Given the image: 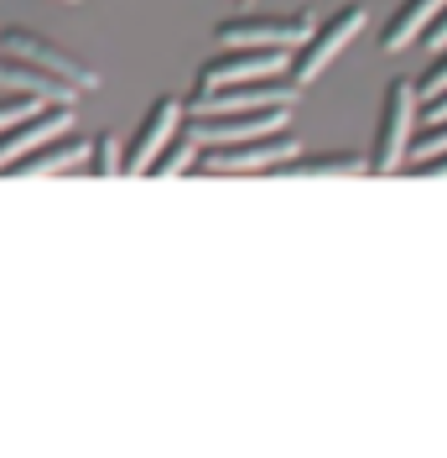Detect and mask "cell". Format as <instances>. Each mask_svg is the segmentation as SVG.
I'll return each instance as SVG.
<instances>
[{"label": "cell", "mask_w": 447, "mask_h": 458, "mask_svg": "<svg viewBox=\"0 0 447 458\" xmlns=\"http://www.w3.org/2000/svg\"><path fill=\"white\" fill-rule=\"evenodd\" d=\"M281 125H291V105L229 110V114H182V131H188L203 151H208V146H229V141H250V136L281 131Z\"/></svg>", "instance_id": "5b68a950"}, {"label": "cell", "mask_w": 447, "mask_h": 458, "mask_svg": "<svg viewBox=\"0 0 447 458\" xmlns=\"http://www.w3.org/2000/svg\"><path fill=\"white\" fill-rule=\"evenodd\" d=\"M421 42H426V47H437V53L447 47V5H443V16H437V21L426 27V37H421Z\"/></svg>", "instance_id": "7402d4cb"}, {"label": "cell", "mask_w": 447, "mask_h": 458, "mask_svg": "<svg viewBox=\"0 0 447 458\" xmlns=\"http://www.w3.org/2000/svg\"><path fill=\"white\" fill-rule=\"evenodd\" d=\"M281 68H291L286 47H224V57L198 68V89H224V84H250V79H271Z\"/></svg>", "instance_id": "ba28073f"}, {"label": "cell", "mask_w": 447, "mask_h": 458, "mask_svg": "<svg viewBox=\"0 0 447 458\" xmlns=\"http://www.w3.org/2000/svg\"><path fill=\"white\" fill-rule=\"evenodd\" d=\"M37 105H47V99H31V94H5V99H0V131H11L16 120H27Z\"/></svg>", "instance_id": "e0dca14e"}, {"label": "cell", "mask_w": 447, "mask_h": 458, "mask_svg": "<svg viewBox=\"0 0 447 458\" xmlns=\"http://www.w3.org/2000/svg\"><path fill=\"white\" fill-rule=\"evenodd\" d=\"M443 5L447 0H401V11H395L391 21H385V31H380V47H385V53H401V47L421 42L426 27L443 16Z\"/></svg>", "instance_id": "4fadbf2b"}, {"label": "cell", "mask_w": 447, "mask_h": 458, "mask_svg": "<svg viewBox=\"0 0 447 458\" xmlns=\"http://www.w3.org/2000/svg\"><path fill=\"white\" fill-rule=\"evenodd\" d=\"M364 21H369V11H364L359 0H354V5H338L328 21H317V27H312V37L297 47V57H291V68H286V73L308 89L312 79H317V73H323V68H328V63H333L354 37H359Z\"/></svg>", "instance_id": "3957f363"}, {"label": "cell", "mask_w": 447, "mask_h": 458, "mask_svg": "<svg viewBox=\"0 0 447 458\" xmlns=\"http://www.w3.org/2000/svg\"><path fill=\"white\" fill-rule=\"evenodd\" d=\"M177 120H182V105H177L172 94H162V99L146 110V120L136 125V136H131V151H125V172H151V162L167 151L172 131H177Z\"/></svg>", "instance_id": "30bf717a"}, {"label": "cell", "mask_w": 447, "mask_h": 458, "mask_svg": "<svg viewBox=\"0 0 447 458\" xmlns=\"http://www.w3.org/2000/svg\"><path fill=\"white\" fill-rule=\"evenodd\" d=\"M437 120H447V89L432 94V99H421V125H437Z\"/></svg>", "instance_id": "44dd1931"}, {"label": "cell", "mask_w": 447, "mask_h": 458, "mask_svg": "<svg viewBox=\"0 0 447 458\" xmlns=\"http://www.w3.org/2000/svg\"><path fill=\"white\" fill-rule=\"evenodd\" d=\"M317 27V16L312 11H297V16H229L214 27L224 47H302Z\"/></svg>", "instance_id": "8992f818"}, {"label": "cell", "mask_w": 447, "mask_h": 458, "mask_svg": "<svg viewBox=\"0 0 447 458\" xmlns=\"http://www.w3.org/2000/svg\"><path fill=\"white\" fill-rule=\"evenodd\" d=\"M198 162H203V146L182 131V136H177V141H167V151L151 162V177H182V172H193Z\"/></svg>", "instance_id": "9a60e30c"}, {"label": "cell", "mask_w": 447, "mask_h": 458, "mask_svg": "<svg viewBox=\"0 0 447 458\" xmlns=\"http://www.w3.org/2000/svg\"><path fill=\"white\" fill-rule=\"evenodd\" d=\"M0 53L27 57V63H37V68H47V73H57L63 84H73L79 94H89V89H99V68H89V63H84L79 53L57 47V42H47V37H37V31L0 27Z\"/></svg>", "instance_id": "52a82bcc"}, {"label": "cell", "mask_w": 447, "mask_h": 458, "mask_svg": "<svg viewBox=\"0 0 447 458\" xmlns=\"http://www.w3.org/2000/svg\"><path fill=\"white\" fill-rule=\"evenodd\" d=\"M417 120H421V89L411 79L385 84V94H380V125H375V146H369V172L391 177V172L411 167Z\"/></svg>", "instance_id": "6da1fadb"}, {"label": "cell", "mask_w": 447, "mask_h": 458, "mask_svg": "<svg viewBox=\"0 0 447 458\" xmlns=\"http://www.w3.org/2000/svg\"><path fill=\"white\" fill-rule=\"evenodd\" d=\"M73 105H37L27 120H16L11 131H0V172L11 167V162H21L27 151H37L42 141H57L68 125H73Z\"/></svg>", "instance_id": "9c48e42d"}, {"label": "cell", "mask_w": 447, "mask_h": 458, "mask_svg": "<svg viewBox=\"0 0 447 458\" xmlns=\"http://www.w3.org/2000/svg\"><path fill=\"white\" fill-rule=\"evenodd\" d=\"M63 5H79V0H63Z\"/></svg>", "instance_id": "603a6c76"}, {"label": "cell", "mask_w": 447, "mask_h": 458, "mask_svg": "<svg viewBox=\"0 0 447 458\" xmlns=\"http://www.w3.org/2000/svg\"><path fill=\"white\" fill-rule=\"evenodd\" d=\"M302 151V141L291 136V125L281 131H266V136H250V141H229V146H208L203 151V172H276L281 162H291Z\"/></svg>", "instance_id": "277c9868"}, {"label": "cell", "mask_w": 447, "mask_h": 458, "mask_svg": "<svg viewBox=\"0 0 447 458\" xmlns=\"http://www.w3.org/2000/svg\"><path fill=\"white\" fill-rule=\"evenodd\" d=\"M84 167L99 172V177H120V172H125V146H120V136H110V131H105V136L94 141V151H89Z\"/></svg>", "instance_id": "2e32d148"}, {"label": "cell", "mask_w": 447, "mask_h": 458, "mask_svg": "<svg viewBox=\"0 0 447 458\" xmlns=\"http://www.w3.org/2000/svg\"><path fill=\"white\" fill-rule=\"evenodd\" d=\"M437 151H447V120H437V125H421L417 141H411V157H437Z\"/></svg>", "instance_id": "ac0fdd59"}, {"label": "cell", "mask_w": 447, "mask_h": 458, "mask_svg": "<svg viewBox=\"0 0 447 458\" xmlns=\"http://www.w3.org/2000/svg\"><path fill=\"white\" fill-rule=\"evenodd\" d=\"M276 172H286V177H359V172H369V157H359V151H317V157H291Z\"/></svg>", "instance_id": "5bb4252c"}, {"label": "cell", "mask_w": 447, "mask_h": 458, "mask_svg": "<svg viewBox=\"0 0 447 458\" xmlns=\"http://www.w3.org/2000/svg\"><path fill=\"white\" fill-rule=\"evenodd\" d=\"M411 172L417 177H447V151H437V157H411Z\"/></svg>", "instance_id": "ffe728a7"}, {"label": "cell", "mask_w": 447, "mask_h": 458, "mask_svg": "<svg viewBox=\"0 0 447 458\" xmlns=\"http://www.w3.org/2000/svg\"><path fill=\"white\" fill-rule=\"evenodd\" d=\"M94 141L84 136H63V141H42L37 151H27L21 162H11L5 172H21V177H53V172H68V167H84Z\"/></svg>", "instance_id": "7c38bea8"}, {"label": "cell", "mask_w": 447, "mask_h": 458, "mask_svg": "<svg viewBox=\"0 0 447 458\" xmlns=\"http://www.w3.org/2000/svg\"><path fill=\"white\" fill-rule=\"evenodd\" d=\"M302 84L291 73H271V79H250V84H224V89H193V99L182 114H229V110H266V105H297Z\"/></svg>", "instance_id": "7a4b0ae2"}, {"label": "cell", "mask_w": 447, "mask_h": 458, "mask_svg": "<svg viewBox=\"0 0 447 458\" xmlns=\"http://www.w3.org/2000/svg\"><path fill=\"white\" fill-rule=\"evenodd\" d=\"M0 89H5V94L47 99V105H73V99H79V89L73 84H63L57 73L37 68V63H27V57H11V53H0Z\"/></svg>", "instance_id": "8fae6325"}, {"label": "cell", "mask_w": 447, "mask_h": 458, "mask_svg": "<svg viewBox=\"0 0 447 458\" xmlns=\"http://www.w3.org/2000/svg\"><path fill=\"white\" fill-rule=\"evenodd\" d=\"M417 89H421V99H432V94H443V89H447V47H443V57L426 68V79H421Z\"/></svg>", "instance_id": "d6986e66"}]
</instances>
